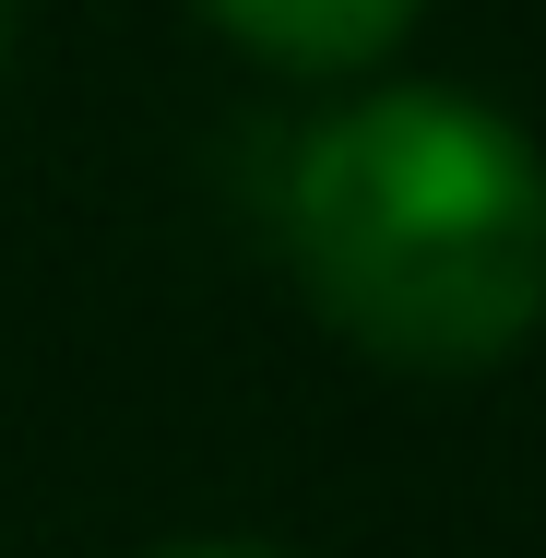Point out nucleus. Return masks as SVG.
<instances>
[{
	"label": "nucleus",
	"instance_id": "1",
	"mask_svg": "<svg viewBox=\"0 0 546 558\" xmlns=\"http://www.w3.org/2000/svg\"><path fill=\"white\" fill-rule=\"evenodd\" d=\"M286 262L380 368H499L546 322V155L523 119L451 84H368L286 155Z\"/></svg>",
	"mask_w": 546,
	"mask_h": 558
},
{
	"label": "nucleus",
	"instance_id": "2",
	"mask_svg": "<svg viewBox=\"0 0 546 558\" xmlns=\"http://www.w3.org/2000/svg\"><path fill=\"white\" fill-rule=\"evenodd\" d=\"M416 12L428 0H203V24H226L274 72H380L416 36Z\"/></svg>",
	"mask_w": 546,
	"mask_h": 558
},
{
	"label": "nucleus",
	"instance_id": "3",
	"mask_svg": "<svg viewBox=\"0 0 546 558\" xmlns=\"http://www.w3.org/2000/svg\"><path fill=\"white\" fill-rule=\"evenodd\" d=\"M155 558H286V547H250V535H203V547H155Z\"/></svg>",
	"mask_w": 546,
	"mask_h": 558
},
{
	"label": "nucleus",
	"instance_id": "4",
	"mask_svg": "<svg viewBox=\"0 0 546 558\" xmlns=\"http://www.w3.org/2000/svg\"><path fill=\"white\" fill-rule=\"evenodd\" d=\"M0 48H12V0H0Z\"/></svg>",
	"mask_w": 546,
	"mask_h": 558
}]
</instances>
